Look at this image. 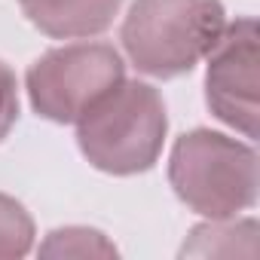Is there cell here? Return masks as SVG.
Listing matches in <instances>:
<instances>
[{"label": "cell", "mask_w": 260, "mask_h": 260, "mask_svg": "<svg viewBox=\"0 0 260 260\" xmlns=\"http://www.w3.org/2000/svg\"><path fill=\"white\" fill-rule=\"evenodd\" d=\"M181 254L190 257H254L257 254V220L245 217V220H211L202 223L190 233V242L184 245Z\"/></svg>", "instance_id": "7"}, {"label": "cell", "mask_w": 260, "mask_h": 260, "mask_svg": "<svg viewBox=\"0 0 260 260\" xmlns=\"http://www.w3.org/2000/svg\"><path fill=\"white\" fill-rule=\"evenodd\" d=\"M205 101L211 113L245 138H257V22L251 16L223 28L205 55Z\"/></svg>", "instance_id": "5"}, {"label": "cell", "mask_w": 260, "mask_h": 260, "mask_svg": "<svg viewBox=\"0 0 260 260\" xmlns=\"http://www.w3.org/2000/svg\"><path fill=\"white\" fill-rule=\"evenodd\" d=\"M40 254L43 257H116V248L98 230L64 226L46 236V242L40 245Z\"/></svg>", "instance_id": "8"}, {"label": "cell", "mask_w": 260, "mask_h": 260, "mask_svg": "<svg viewBox=\"0 0 260 260\" xmlns=\"http://www.w3.org/2000/svg\"><path fill=\"white\" fill-rule=\"evenodd\" d=\"M169 132L159 92L138 80H119L77 119L83 156L107 175H141L156 166Z\"/></svg>", "instance_id": "1"}, {"label": "cell", "mask_w": 260, "mask_h": 260, "mask_svg": "<svg viewBox=\"0 0 260 260\" xmlns=\"http://www.w3.org/2000/svg\"><path fill=\"white\" fill-rule=\"evenodd\" d=\"M223 28L220 0H135L119 40L141 74L172 80L193 71L214 49Z\"/></svg>", "instance_id": "2"}, {"label": "cell", "mask_w": 260, "mask_h": 260, "mask_svg": "<svg viewBox=\"0 0 260 260\" xmlns=\"http://www.w3.org/2000/svg\"><path fill=\"white\" fill-rule=\"evenodd\" d=\"M125 80L119 52L107 43H74L49 49L28 71V98L37 116L77 122L89 104Z\"/></svg>", "instance_id": "4"}, {"label": "cell", "mask_w": 260, "mask_h": 260, "mask_svg": "<svg viewBox=\"0 0 260 260\" xmlns=\"http://www.w3.org/2000/svg\"><path fill=\"white\" fill-rule=\"evenodd\" d=\"M19 119V83L10 64L0 61V141L10 135Z\"/></svg>", "instance_id": "10"}, {"label": "cell", "mask_w": 260, "mask_h": 260, "mask_svg": "<svg viewBox=\"0 0 260 260\" xmlns=\"http://www.w3.org/2000/svg\"><path fill=\"white\" fill-rule=\"evenodd\" d=\"M169 181L190 211L208 220L236 217L257 202V153L251 144L196 128L175 141Z\"/></svg>", "instance_id": "3"}, {"label": "cell", "mask_w": 260, "mask_h": 260, "mask_svg": "<svg viewBox=\"0 0 260 260\" xmlns=\"http://www.w3.org/2000/svg\"><path fill=\"white\" fill-rule=\"evenodd\" d=\"M34 248V220L22 202L0 193V260L25 257Z\"/></svg>", "instance_id": "9"}, {"label": "cell", "mask_w": 260, "mask_h": 260, "mask_svg": "<svg viewBox=\"0 0 260 260\" xmlns=\"http://www.w3.org/2000/svg\"><path fill=\"white\" fill-rule=\"evenodd\" d=\"M28 22L55 40L104 34L122 0H19Z\"/></svg>", "instance_id": "6"}]
</instances>
